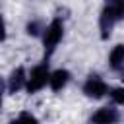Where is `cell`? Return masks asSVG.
<instances>
[{
    "mask_svg": "<svg viewBox=\"0 0 124 124\" xmlns=\"http://www.w3.org/2000/svg\"><path fill=\"white\" fill-rule=\"evenodd\" d=\"M124 19V0H108L99 16V31L101 39H108L116 21Z\"/></svg>",
    "mask_w": 124,
    "mask_h": 124,
    "instance_id": "6da1fadb",
    "label": "cell"
},
{
    "mask_svg": "<svg viewBox=\"0 0 124 124\" xmlns=\"http://www.w3.org/2000/svg\"><path fill=\"white\" fill-rule=\"evenodd\" d=\"M62 35H64V23L56 17L48 23V27L45 29V35H43V45H45V56L46 58L58 46V43L62 41Z\"/></svg>",
    "mask_w": 124,
    "mask_h": 124,
    "instance_id": "7a4b0ae2",
    "label": "cell"
},
{
    "mask_svg": "<svg viewBox=\"0 0 124 124\" xmlns=\"http://www.w3.org/2000/svg\"><path fill=\"white\" fill-rule=\"evenodd\" d=\"M50 81V74H48V68H46V64H41V66H35L33 70H31V74H29V78H27V91L29 93H37V91H41L46 83Z\"/></svg>",
    "mask_w": 124,
    "mask_h": 124,
    "instance_id": "3957f363",
    "label": "cell"
},
{
    "mask_svg": "<svg viewBox=\"0 0 124 124\" xmlns=\"http://www.w3.org/2000/svg\"><path fill=\"white\" fill-rule=\"evenodd\" d=\"M83 93L87 97H93V99H101L105 93H107V83L97 76V74H91L87 78V81L83 83Z\"/></svg>",
    "mask_w": 124,
    "mask_h": 124,
    "instance_id": "277c9868",
    "label": "cell"
},
{
    "mask_svg": "<svg viewBox=\"0 0 124 124\" xmlns=\"http://www.w3.org/2000/svg\"><path fill=\"white\" fill-rule=\"evenodd\" d=\"M120 118L118 110L112 107H103L91 116V124H116Z\"/></svg>",
    "mask_w": 124,
    "mask_h": 124,
    "instance_id": "5b68a950",
    "label": "cell"
},
{
    "mask_svg": "<svg viewBox=\"0 0 124 124\" xmlns=\"http://www.w3.org/2000/svg\"><path fill=\"white\" fill-rule=\"evenodd\" d=\"M23 85H27V78H25V70L19 66V68H16V70L10 74V78H8V91H10V93H16V91H19Z\"/></svg>",
    "mask_w": 124,
    "mask_h": 124,
    "instance_id": "8992f818",
    "label": "cell"
},
{
    "mask_svg": "<svg viewBox=\"0 0 124 124\" xmlns=\"http://www.w3.org/2000/svg\"><path fill=\"white\" fill-rule=\"evenodd\" d=\"M68 81H70V72H68V70H56V72L50 74V81H48V85H50L52 91H60V89L66 87Z\"/></svg>",
    "mask_w": 124,
    "mask_h": 124,
    "instance_id": "52a82bcc",
    "label": "cell"
},
{
    "mask_svg": "<svg viewBox=\"0 0 124 124\" xmlns=\"http://www.w3.org/2000/svg\"><path fill=\"white\" fill-rule=\"evenodd\" d=\"M108 64L112 70H120L124 66V45H116L108 54Z\"/></svg>",
    "mask_w": 124,
    "mask_h": 124,
    "instance_id": "ba28073f",
    "label": "cell"
},
{
    "mask_svg": "<svg viewBox=\"0 0 124 124\" xmlns=\"http://www.w3.org/2000/svg\"><path fill=\"white\" fill-rule=\"evenodd\" d=\"M110 97H112L114 103L124 105V87H114V89L110 91Z\"/></svg>",
    "mask_w": 124,
    "mask_h": 124,
    "instance_id": "9c48e42d",
    "label": "cell"
},
{
    "mask_svg": "<svg viewBox=\"0 0 124 124\" xmlns=\"http://www.w3.org/2000/svg\"><path fill=\"white\" fill-rule=\"evenodd\" d=\"M19 124H39V122H37V118H35L33 114L21 112V114H19Z\"/></svg>",
    "mask_w": 124,
    "mask_h": 124,
    "instance_id": "30bf717a",
    "label": "cell"
},
{
    "mask_svg": "<svg viewBox=\"0 0 124 124\" xmlns=\"http://www.w3.org/2000/svg\"><path fill=\"white\" fill-rule=\"evenodd\" d=\"M39 29H41V23L39 21H31L27 25V33L29 35H39Z\"/></svg>",
    "mask_w": 124,
    "mask_h": 124,
    "instance_id": "8fae6325",
    "label": "cell"
},
{
    "mask_svg": "<svg viewBox=\"0 0 124 124\" xmlns=\"http://www.w3.org/2000/svg\"><path fill=\"white\" fill-rule=\"evenodd\" d=\"M10 124H19V118H16V120H12Z\"/></svg>",
    "mask_w": 124,
    "mask_h": 124,
    "instance_id": "7c38bea8",
    "label": "cell"
}]
</instances>
